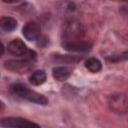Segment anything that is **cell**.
Wrapping results in <instances>:
<instances>
[{"label":"cell","instance_id":"5","mask_svg":"<svg viewBox=\"0 0 128 128\" xmlns=\"http://www.w3.org/2000/svg\"><path fill=\"white\" fill-rule=\"evenodd\" d=\"M4 67L9 71L14 73H27L33 68V63L31 60L23 59V60H8L4 63Z\"/></svg>","mask_w":128,"mask_h":128},{"label":"cell","instance_id":"10","mask_svg":"<svg viewBox=\"0 0 128 128\" xmlns=\"http://www.w3.org/2000/svg\"><path fill=\"white\" fill-rule=\"evenodd\" d=\"M16 27H17V21L14 18L8 16H4L0 18V28H2L3 30L7 32H11L15 30Z\"/></svg>","mask_w":128,"mask_h":128},{"label":"cell","instance_id":"6","mask_svg":"<svg viewBox=\"0 0 128 128\" xmlns=\"http://www.w3.org/2000/svg\"><path fill=\"white\" fill-rule=\"evenodd\" d=\"M22 33H23V36L26 38V40L35 41L40 37L41 27L36 22H33V21L27 22L22 29Z\"/></svg>","mask_w":128,"mask_h":128},{"label":"cell","instance_id":"2","mask_svg":"<svg viewBox=\"0 0 128 128\" xmlns=\"http://www.w3.org/2000/svg\"><path fill=\"white\" fill-rule=\"evenodd\" d=\"M84 32V27L80 22L76 20H70L65 23L63 28V38L65 39L64 42L80 40V38L83 37Z\"/></svg>","mask_w":128,"mask_h":128},{"label":"cell","instance_id":"7","mask_svg":"<svg viewBox=\"0 0 128 128\" xmlns=\"http://www.w3.org/2000/svg\"><path fill=\"white\" fill-rule=\"evenodd\" d=\"M62 46L65 50L71 51V52H87V51H90L92 48V44L90 42L81 41V40L63 42Z\"/></svg>","mask_w":128,"mask_h":128},{"label":"cell","instance_id":"4","mask_svg":"<svg viewBox=\"0 0 128 128\" xmlns=\"http://www.w3.org/2000/svg\"><path fill=\"white\" fill-rule=\"evenodd\" d=\"M109 107L112 111L118 114H124L127 112L128 108V101L127 96L124 93H117L113 94L109 98Z\"/></svg>","mask_w":128,"mask_h":128},{"label":"cell","instance_id":"12","mask_svg":"<svg viewBox=\"0 0 128 128\" xmlns=\"http://www.w3.org/2000/svg\"><path fill=\"white\" fill-rule=\"evenodd\" d=\"M85 67H86L90 72H92V73H97V72H99V71L101 70L102 64H101V62H100L98 59L91 57V58H88V59L85 61Z\"/></svg>","mask_w":128,"mask_h":128},{"label":"cell","instance_id":"1","mask_svg":"<svg viewBox=\"0 0 128 128\" xmlns=\"http://www.w3.org/2000/svg\"><path fill=\"white\" fill-rule=\"evenodd\" d=\"M11 92L23 99H26L30 102H33V103H36L39 105L48 104V99L44 95H42L36 91H33V90L29 89L27 86L20 84V83L13 84L11 86Z\"/></svg>","mask_w":128,"mask_h":128},{"label":"cell","instance_id":"13","mask_svg":"<svg viewBox=\"0 0 128 128\" xmlns=\"http://www.w3.org/2000/svg\"><path fill=\"white\" fill-rule=\"evenodd\" d=\"M53 58L56 61L59 62H66V63H71V62H78L79 60H81V57L79 56H70V55H60V54H56L53 56Z\"/></svg>","mask_w":128,"mask_h":128},{"label":"cell","instance_id":"3","mask_svg":"<svg viewBox=\"0 0 128 128\" xmlns=\"http://www.w3.org/2000/svg\"><path fill=\"white\" fill-rule=\"evenodd\" d=\"M0 127L4 128H41L37 123L20 117L0 118Z\"/></svg>","mask_w":128,"mask_h":128},{"label":"cell","instance_id":"11","mask_svg":"<svg viewBox=\"0 0 128 128\" xmlns=\"http://www.w3.org/2000/svg\"><path fill=\"white\" fill-rule=\"evenodd\" d=\"M46 80V73L44 70H37L31 74L29 77V81L34 86L42 85Z\"/></svg>","mask_w":128,"mask_h":128},{"label":"cell","instance_id":"8","mask_svg":"<svg viewBox=\"0 0 128 128\" xmlns=\"http://www.w3.org/2000/svg\"><path fill=\"white\" fill-rule=\"evenodd\" d=\"M28 50L26 44L20 39H14L8 44V52L14 56H25Z\"/></svg>","mask_w":128,"mask_h":128},{"label":"cell","instance_id":"16","mask_svg":"<svg viewBox=\"0 0 128 128\" xmlns=\"http://www.w3.org/2000/svg\"><path fill=\"white\" fill-rule=\"evenodd\" d=\"M3 106H4V105H3V103L0 101V110H2V109H3Z\"/></svg>","mask_w":128,"mask_h":128},{"label":"cell","instance_id":"15","mask_svg":"<svg viewBox=\"0 0 128 128\" xmlns=\"http://www.w3.org/2000/svg\"><path fill=\"white\" fill-rule=\"evenodd\" d=\"M3 52H4V46H3V44H2L1 41H0V57L2 56Z\"/></svg>","mask_w":128,"mask_h":128},{"label":"cell","instance_id":"14","mask_svg":"<svg viewBox=\"0 0 128 128\" xmlns=\"http://www.w3.org/2000/svg\"><path fill=\"white\" fill-rule=\"evenodd\" d=\"M107 59L109 61H112V62H118V61L126 60L127 59V52L125 51L124 53H122L120 55H112V56H109V57H107Z\"/></svg>","mask_w":128,"mask_h":128},{"label":"cell","instance_id":"9","mask_svg":"<svg viewBox=\"0 0 128 128\" xmlns=\"http://www.w3.org/2000/svg\"><path fill=\"white\" fill-rule=\"evenodd\" d=\"M72 74V68L67 66H60V67H54L52 70L53 77L58 81H65L67 80L70 75Z\"/></svg>","mask_w":128,"mask_h":128}]
</instances>
